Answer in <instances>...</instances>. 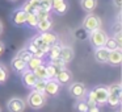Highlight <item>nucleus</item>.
<instances>
[{
    "label": "nucleus",
    "instance_id": "40",
    "mask_svg": "<svg viewBox=\"0 0 122 112\" xmlns=\"http://www.w3.org/2000/svg\"><path fill=\"white\" fill-rule=\"evenodd\" d=\"M113 3H114V6H116L117 8H121L122 7V0H113Z\"/></svg>",
    "mask_w": 122,
    "mask_h": 112
},
{
    "label": "nucleus",
    "instance_id": "25",
    "mask_svg": "<svg viewBox=\"0 0 122 112\" xmlns=\"http://www.w3.org/2000/svg\"><path fill=\"white\" fill-rule=\"evenodd\" d=\"M59 54H61V44H59V42L49 48L47 56H49V58H50V61H51V59L59 58Z\"/></svg>",
    "mask_w": 122,
    "mask_h": 112
},
{
    "label": "nucleus",
    "instance_id": "12",
    "mask_svg": "<svg viewBox=\"0 0 122 112\" xmlns=\"http://www.w3.org/2000/svg\"><path fill=\"white\" fill-rule=\"evenodd\" d=\"M75 57V51L71 46H61V54H59V58L62 59L63 62L68 63L74 59Z\"/></svg>",
    "mask_w": 122,
    "mask_h": 112
},
{
    "label": "nucleus",
    "instance_id": "9",
    "mask_svg": "<svg viewBox=\"0 0 122 112\" xmlns=\"http://www.w3.org/2000/svg\"><path fill=\"white\" fill-rule=\"evenodd\" d=\"M26 16H28L26 12L22 11V9L20 8V9L13 11L11 19H12V22H13L15 25H17V27H21V25H25V22H26Z\"/></svg>",
    "mask_w": 122,
    "mask_h": 112
},
{
    "label": "nucleus",
    "instance_id": "21",
    "mask_svg": "<svg viewBox=\"0 0 122 112\" xmlns=\"http://www.w3.org/2000/svg\"><path fill=\"white\" fill-rule=\"evenodd\" d=\"M51 27H53V21H51V19L49 17V19H45V20H40L36 28H37V29L40 30L41 33H43V32H47V30H50Z\"/></svg>",
    "mask_w": 122,
    "mask_h": 112
},
{
    "label": "nucleus",
    "instance_id": "35",
    "mask_svg": "<svg viewBox=\"0 0 122 112\" xmlns=\"http://www.w3.org/2000/svg\"><path fill=\"white\" fill-rule=\"evenodd\" d=\"M40 8L51 12V0H40Z\"/></svg>",
    "mask_w": 122,
    "mask_h": 112
},
{
    "label": "nucleus",
    "instance_id": "15",
    "mask_svg": "<svg viewBox=\"0 0 122 112\" xmlns=\"http://www.w3.org/2000/svg\"><path fill=\"white\" fill-rule=\"evenodd\" d=\"M38 8H40V0H26L21 7V9L26 13H36Z\"/></svg>",
    "mask_w": 122,
    "mask_h": 112
},
{
    "label": "nucleus",
    "instance_id": "44",
    "mask_svg": "<svg viewBox=\"0 0 122 112\" xmlns=\"http://www.w3.org/2000/svg\"><path fill=\"white\" fill-rule=\"evenodd\" d=\"M0 112H1V109H0Z\"/></svg>",
    "mask_w": 122,
    "mask_h": 112
},
{
    "label": "nucleus",
    "instance_id": "36",
    "mask_svg": "<svg viewBox=\"0 0 122 112\" xmlns=\"http://www.w3.org/2000/svg\"><path fill=\"white\" fill-rule=\"evenodd\" d=\"M7 77H8V73H7V69L0 65V83H4L7 80Z\"/></svg>",
    "mask_w": 122,
    "mask_h": 112
},
{
    "label": "nucleus",
    "instance_id": "29",
    "mask_svg": "<svg viewBox=\"0 0 122 112\" xmlns=\"http://www.w3.org/2000/svg\"><path fill=\"white\" fill-rule=\"evenodd\" d=\"M25 24H28V27L30 28H36L38 24V19L37 16H36V13H28L26 16V22Z\"/></svg>",
    "mask_w": 122,
    "mask_h": 112
},
{
    "label": "nucleus",
    "instance_id": "38",
    "mask_svg": "<svg viewBox=\"0 0 122 112\" xmlns=\"http://www.w3.org/2000/svg\"><path fill=\"white\" fill-rule=\"evenodd\" d=\"M114 40L117 41V44H118V46L121 48L122 46V33L121 32H116V34H114Z\"/></svg>",
    "mask_w": 122,
    "mask_h": 112
},
{
    "label": "nucleus",
    "instance_id": "33",
    "mask_svg": "<svg viewBox=\"0 0 122 112\" xmlns=\"http://www.w3.org/2000/svg\"><path fill=\"white\" fill-rule=\"evenodd\" d=\"M17 57H19V58H21L22 61L28 62V61L30 59V57H32V54L28 51V49H21V50L17 53Z\"/></svg>",
    "mask_w": 122,
    "mask_h": 112
},
{
    "label": "nucleus",
    "instance_id": "43",
    "mask_svg": "<svg viewBox=\"0 0 122 112\" xmlns=\"http://www.w3.org/2000/svg\"><path fill=\"white\" fill-rule=\"evenodd\" d=\"M11 1H17V0H11Z\"/></svg>",
    "mask_w": 122,
    "mask_h": 112
},
{
    "label": "nucleus",
    "instance_id": "17",
    "mask_svg": "<svg viewBox=\"0 0 122 112\" xmlns=\"http://www.w3.org/2000/svg\"><path fill=\"white\" fill-rule=\"evenodd\" d=\"M11 67L15 70L16 73H22L24 70H26V62L22 61L21 58H19V57H15L11 61Z\"/></svg>",
    "mask_w": 122,
    "mask_h": 112
},
{
    "label": "nucleus",
    "instance_id": "13",
    "mask_svg": "<svg viewBox=\"0 0 122 112\" xmlns=\"http://www.w3.org/2000/svg\"><path fill=\"white\" fill-rule=\"evenodd\" d=\"M122 62V51L121 49H116V50H112L109 53L108 57V62L106 63L112 65V66H119Z\"/></svg>",
    "mask_w": 122,
    "mask_h": 112
},
{
    "label": "nucleus",
    "instance_id": "1",
    "mask_svg": "<svg viewBox=\"0 0 122 112\" xmlns=\"http://www.w3.org/2000/svg\"><path fill=\"white\" fill-rule=\"evenodd\" d=\"M46 99H47V96H46L45 94L37 92V91L33 90L32 92L29 94V96H28V106L33 109H40L45 106Z\"/></svg>",
    "mask_w": 122,
    "mask_h": 112
},
{
    "label": "nucleus",
    "instance_id": "24",
    "mask_svg": "<svg viewBox=\"0 0 122 112\" xmlns=\"http://www.w3.org/2000/svg\"><path fill=\"white\" fill-rule=\"evenodd\" d=\"M28 51H29L32 56H34V57H38V58H43V57L46 56V53L45 51H42L41 49H38L37 46L34 45V44H32V42H29L28 44Z\"/></svg>",
    "mask_w": 122,
    "mask_h": 112
},
{
    "label": "nucleus",
    "instance_id": "14",
    "mask_svg": "<svg viewBox=\"0 0 122 112\" xmlns=\"http://www.w3.org/2000/svg\"><path fill=\"white\" fill-rule=\"evenodd\" d=\"M71 79H72V73L68 69H62L55 77V80L59 84H68L71 82Z\"/></svg>",
    "mask_w": 122,
    "mask_h": 112
},
{
    "label": "nucleus",
    "instance_id": "39",
    "mask_svg": "<svg viewBox=\"0 0 122 112\" xmlns=\"http://www.w3.org/2000/svg\"><path fill=\"white\" fill-rule=\"evenodd\" d=\"M88 112H100V108H98L97 104H95V106H88Z\"/></svg>",
    "mask_w": 122,
    "mask_h": 112
},
{
    "label": "nucleus",
    "instance_id": "10",
    "mask_svg": "<svg viewBox=\"0 0 122 112\" xmlns=\"http://www.w3.org/2000/svg\"><path fill=\"white\" fill-rule=\"evenodd\" d=\"M68 9V4L66 0H51V11L58 15H64Z\"/></svg>",
    "mask_w": 122,
    "mask_h": 112
},
{
    "label": "nucleus",
    "instance_id": "27",
    "mask_svg": "<svg viewBox=\"0 0 122 112\" xmlns=\"http://www.w3.org/2000/svg\"><path fill=\"white\" fill-rule=\"evenodd\" d=\"M34 75L37 77V79H47V73H46V65H40L37 69L34 70Z\"/></svg>",
    "mask_w": 122,
    "mask_h": 112
},
{
    "label": "nucleus",
    "instance_id": "2",
    "mask_svg": "<svg viewBox=\"0 0 122 112\" xmlns=\"http://www.w3.org/2000/svg\"><path fill=\"white\" fill-rule=\"evenodd\" d=\"M83 28H84L88 33L93 32V30H96V29H100L101 28L100 17L93 15V13H88L87 16L84 17V20H83Z\"/></svg>",
    "mask_w": 122,
    "mask_h": 112
},
{
    "label": "nucleus",
    "instance_id": "45",
    "mask_svg": "<svg viewBox=\"0 0 122 112\" xmlns=\"http://www.w3.org/2000/svg\"><path fill=\"white\" fill-rule=\"evenodd\" d=\"M117 112H119V111H117Z\"/></svg>",
    "mask_w": 122,
    "mask_h": 112
},
{
    "label": "nucleus",
    "instance_id": "26",
    "mask_svg": "<svg viewBox=\"0 0 122 112\" xmlns=\"http://www.w3.org/2000/svg\"><path fill=\"white\" fill-rule=\"evenodd\" d=\"M74 36H75L76 40L85 41V40H88V37H89V33H88L87 30L81 27V28H76V29L74 30Z\"/></svg>",
    "mask_w": 122,
    "mask_h": 112
},
{
    "label": "nucleus",
    "instance_id": "16",
    "mask_svg": "<svg viewBox=\"0 0 122 112\" xmlns=\"http://www.w3.org/2000/svg\"><path fill=\"white\" fill-rule=\"evenodd\" d=\"M40 36H41V38H42V40L45 41L49 46H53V45H55V44H58V37H56V34H55V33H53L51 30L43 32V33H41Z\"/></svg>",
    "mask_w": 122,
    "mask_h": 112
},
{
    "label": "nucleus",
    "instance_id": "23",
    "mask_svg": "<svg viewBox=\"0 0 122 112\" xmlns=\"http://www.w3.org/2000/svg\"><path fill=\"white\" fill-rule=\"evenodd\" d=\"M61 67L55 66L53 63L46 65V73H47V79H55V77L58 75V73L61 71Z\"/></svg>",
    "mask_w": 122,
    "mask_h": 112
},
{
    "label": "nucleus",
    "instance_id": "28",
    "mask_svg": "<svg viewBox=\"0 0 122 112\" xmlns=\"http://www.w3.org/2000/svg\"><path fill=\"white\" fill-rule=\"evenodd\" d=\"M104 46H105V48L108 49L109 51H112V50H116V49H121V48L118 46V44H117V41L114 40L113 37H112V38H109V37L106 38V41H105V45H104Z\"/></svg>",
    "mask_w": 122,
    "mask_h": 112
},
{
    "label": "nucleus",
    "instance_id": "41",
    "mask_svg": "<svg viewBox=\"0 0 122 112\" xmlns=\"http://www.w3.org/2000/svg\"><path fill=\"white\" fill-rule=\"evenodd\" d=\"M4 53V44L3 42H0V56Z\"/></svg>",
    "mask_w": 122,
    "mask_h": 112
},
{
    "label": "nucleus",
    "instance_id": "8",
    "mask_svg": "<svg viewBox=\"0 0 122 112\" xmlns=\"http://www.w3.org/2000/svg\"><path fill=\"white\" fill-rule=\"evenodd\" d=\"M21 80H22V84L28 88H33V86L36 84L37 82V77L34 75V73L30 71V70H24L21 73Z\"/></svg>",
    "mask_w": 122,
    "mask_h": 112
},
{
    "label": "nucleus",
    "instance_id": "42",
    "mask_svg": "<svg viewBox=\"0 0 122 112\" xmlns=\"http://www.w3.org/2000/svg\"><path fill=\"white\" fill-rule=\"evenodd\" d=\"M3 33V24H1V21H0V34Z\"/></svg>",
    "mask_w": 122,
    "mask_h": 112
},
{
    "label": "nucleus",
    "instance_id": "18",
    "mask_svg": "<svg viewBox=\"0 0 122 112\" xmlns=\"http://www.w3.org/2000/svg\"><path fill=\"white\" fill-rule=\"evenodd\" d=\"M80 6L88 13H92L97 7V0H80Z\"/></svg>",
    "mask_w": 122,
    "mask_h": 112
},
{
    "label": "nucleus",
    "instance_id": "34",
    "mask_svg": "<svg viewBox=\"0 0 122 112\" xmlns=\"http://www.w3.org/2000/svg\"><path fill=\"white\" fill-rule=\"evenodd\" d=\"M85 95H87V99H84V100L87 101L88 106H95V104H96V99H95V94H93V91L91 90L89 92H87Z\"/></svg>",
    "mask_w": 122,
    "mask_h": 112
},
{
    "label": "nucleus",
    "instance_id": "32",
    "mask_svg": "<svg viewBox=\"0 0 122 112\" xmlns=\"http://www.w3.org/2000/svg\"><path fill=\"white\" fill-rule=\"evenodd\" d=\"M36 16H37L38 21H40V20H45V19H49V17H50V12L45 11V9H42V8H38L37 11H36Z\"/></svg>",
    "mask_w": 122,
    "mask_h": 112
},
{
    "label": "nucleus",
    "instance_id": "4",
    "mask_svg": "<svg viewBox=\"0 0 122 112\" xmlns=\"http://www.w3.org/2000/svg\"><path fill=\"white\" fill-rule=\"evenodd\" d=\"M68 92L74 99H83L87 94V87L81 82H74L68 87Z\"/></svg>",
    "mask_w": 122,
    "mask_h": 112
},
{
    "label": "nucleus",
    "instance_id": "3",
    "mask_svg": "<svg viewBox=\"0 0 122 112\" xmlns=\"http://www.w3.org/2000/svg\"><path fill=\"white\" fill-rule=\"evenodd\" d=\"M88 38H89L92 46L100 48V46L105 45V41H106V38H108V34L100 28V29H96V30H93V32H91Z\"/></svg>",
    "mask_w": 122,
    "mask_h": 112
},
{
    "label": "nucleus",
    "instance_id": "22",
    "mask_svg": "<svg viewBox=\"0 0 122 112\" xmlns=\"http://www.w3.org/2000/svg\"><path fill=\"white\" fill-rule=\"evenodd\" d=\"M42 63H43L42 58H38V57L32 56V57H30V59L26 62V69L30 70V71H34V70L37 69L40 65H42Z\"/></svg>",
    "mask_w": 122,
    "mask_h": 112
},
{
    "label": "nucleus",
    "instance_id": "37",
    "mask_svg": "<svg viewBox=\"0 0 122 112\" xmlns=\"http://www.w3.org/2000/svg\"><path fill=\"white\" fill-rule=\"evenodd\" d=\"M50 63H53V65H55V66H58V67H61V69H67V63L66 62H63L61 58H56V59H51L50 61Z\"/></svg>",
    "mask_w": 122,
    "mask_h": 112
},
{
    "label": "nucleus",
    "instance_id": "19",
    "mask_svg": "<svg viewBox=\"0 0 122 112\" xmlns=\"http://www.w3.org/2000/svg\"><path fill=\"white\" fill-rule=\"evenodd\" d=\"M30 42H32V44H34V45L37 46L38 49H41L42 51H45V53L47 54L49 48H50V46H49L47 44H46L45 41L42 40V38H41V36H40V34H38V36H34V37H33L32 40H30Z\"/></svg>",
    "mask_w": 122,
    "mask_h": 112
},
{
    "label": "nucleus",
    "instance_id": "31",
    "mask_svg": "<svg viewBox=\"0 0 122 112\" xmlns=\"http://www.w3.org/2000/svg\"><path fill=\"white\" fill-rule=\"evenodd\" d=\"M75 107H76V109L79 112H88V104L84 99H77Z\"/></svg>",
    "mask_w": 122,
    "mask_h": 112
},
{
    "label": "nucleus",
    "instance_id": "30",
    "mask_svg": "<svg viewBox=\"0 0 122 112\" xmlns=\"http://www.w3.org/2000/svg\"><path fill=\"white\" fill-rule=\"evenodd\" d=\"M46 80H47V79H46ZM46 80H45V79H37L36 84L33 86V90L37 91V92L43 94V92H45V84H46Z\"/></svg>",
    "mask_w": 122,
    "mask_h": 112
},
{
    "label": "nucleus",
    "instance_id": "6",
    "mask_svg": "<svg viewBox=\"0 0 122 112\" xmlns=\"http://www.w3.org/2000/svg\"><path fill=\"white\" fill-rule=\"evenodd\" d=\"M26 103L20 98H12L7 103V108L9 112H24Z\"/></svg>",
    "mask_w": 122,
    "mask_h": 112
},
{
    "label": "nucleus",
    "instance_id": "20",
    "mask_svg": "<svg viewBox=\"0 0 122 112\" xmlns=\"http://www.w3.org/2000/svg\"><path fill=\"white\" fill-rule=\"evenodd\" d=\"M108 92L110 96H114L117 99H121L122 98V86L119 83H114V84L109 86L108 87Z\"/></svg>",
    "mask_w": 122,
    "mask_h": 112
},
{
    "label": "nucleus",
    "instance_id": "11",
    "mask_svg": "<svg viewBox=\"0 0 122 112\" xmlns=\"http://www.w3.org/2000/svg\"><path fill=\"white\" fill-rule=\"evenodd\" d=\"M110 51L105 48V46H100V48H95V59L98 63H106L108 62V57Z\"/></svg>",
    "mask_w": 122,
    "mask_h": 112
},
{
    "label": "nucleus",
    "instance_id": "7",
    "mask_svg": "<svg viewBox=\"0 0 122 112\" xmlns=\"http://www.w3.org/2000/svg\"><path fill=\"white\" fill-rule=\"evenodd\" d=\"M61 90V84L55 79H47L45 84V95L46 96H56Z\"/></svg>",
    "mask_w": 122,
    "mask_h": 112
},
{
    "label": "nucleus",
    "instance_id": "5",
    "mask_svg": "<svg viewBox=\"0 0 122 112\" xmlns=\"http://www.w3.org/2000/svg\"><path fill=\"white\" fill-rule=\"evenodd\" d=\"M92 91H93V94H95V99H96V104H97V106H104V104H106L108 96H109L108 87H106V86H97V87H95Z\"/></svg>",
    "mask_w": 122,
    "mask_h": 112
}]
</instances>
